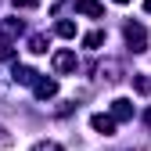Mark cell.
<instances>
[{
	"mask_svg": "<svg viewBox=\"0 0 151 151\" xmlns=\"http://www.w3.org/2000/svg\"><path fill=\"white\" fill-rule=\"evenodd\" d=\"M50 68H54V76H76V68H79L76 50H54L50 54Z\"/></svg>",
	"mask_w": 151,
	"mask_h": 151,
	"instance_id": "6da1fadb",
	"label": "cell"
},
{
	"mask_svg": "<svg viewBox=\"0 0 151 151\" xmlns=\"http://www.w3.org/2000/svg\"><path fill=\"white\" fill-rule=\"evenodd\" d=\"M122 36H126L129 50H137V54L147 50V29H144L140 22H126V25H122Z\"/></svg>",
	"mask_w": 151,
	"mask_h": 151,
	"instance_id": "7a4b0ae2",
	"label": "cell"
},
{
	"mask_svg": "<svg viewBox=\"0 0 151 151\" xmlns=\"http://www.w3.org/2000/svg\"><path fill=\"white\" fill-rule=\"evenodd\" d=\"M122 76H126V68H122V61H115V58H108V61L97 65V79H101V83H119Z\"/></svg>",
	"mask_w": 151,
	"mask_h": 151,
	"instance_id": "3957f363",
	"label": "cell"
},
{
	"mask_svg": "<svg viewBox=\"0 0 151 151\" xmlns=\"http://www.w3.org/2000/svg\"><path fill=\"white\" fill-rule=\"evenodd\" d=\"M54 93H58V79H50V76H36L32 79V97L36 101H50Z\"/></svg>",
	"mask_w": 151,
	"mask_h": 151,
	"instance_id": "277c9868",
	"label": "cell"
},
{
	"mask_svg": "<svg viewBox=\"0 0 151 151\" xmlns=\"http://www.w3.org/2000/svg\"><path fill=\"white\" fill-rule=\"evenodd\" d=\"M25 32V22H22V18H0V40H18V36H22Z\"/></svg>",
	"mask_w": 151,
	"mask_h": 151,
	"instance_id": "5b68a950",
	"label": "cell"
},
{
	"mask_svg": "<svg viewBox=\"0 0 151 151\" xmlns=\"http://www.w3.org/2000/svg\"><path fill=\"white\" fill-rule=\"evenodd\" d=\"M76 14H86V18H104V4L101 0H72Z\"/></svg>",
	"mask_w": 151,
	"mask_h": 151,
	"instance_id": "8992f818",
	"label": "cell"
},
{
	"mask_svg": "<svg viewBox=\"0 0 151 151\" xmlns=\"http://www.w3.org/2000/svg\"><path fill=\"white\" fill-rule=\"evenodd\" d=\"M111 119H115V122H129V119H133V101H129V97H115V101H111Z\"/></svg>",
	"mask_w": 151,
	"mask_h": 151,
	"instance_id": "52a82bcc",
	"label": "cell"
},
{
	"mask_svg": "<svg viewBox=\"0 0 151 151\" xmlns=\"http://www.w3.org/2000/svg\"><path fill=\"white\" fill-rule=\"evenodd\" d=\"M90 126L97 129L101 137H115V126H119V122L111 119V115H101V111H97V115H90Z\"/></svg>",
	"mask_w": 151,
	"mask_h": 151,
	"instance_id": "ba28073f",
	"label": "cell"
},
{
	"mask_svg": "<svg viewBox=\"0 0 151 151\" xmlns=\"http://www.w3.org/2000/svg\"><path fill=\"white\" fill-rule=\"evenodd\" d=\"M36 76H40V72H36V68H29V65H11V79L18 83V86H32V79H36Z\"/></svg>",
	"mask_w": 151,
	"mask_h": 151,
	"instance_id": "9c48e42d",
	"label": "cell"
},
{
	"mask_svg": "<svg viewBox=\"0 0 151 151\" xmlns=\"http://www.w3.org/2000/svg\"><path fill=\"white\" fill-rule=\"evenodd\" d=\"M47 47H50V36H47V32H32L29 43H25L29 54H47Z\"/></svg>",
	"mask_w": 151,
	"mask_h": 151,
	"instance_id": "30bf717a",
	"label": "cell"
},
{
	"mask_svg": "<svg viewBox=\"0 0 151 151\" xmlns=\"http://www.w3.org/2000/svg\"><path fill=\"white\" fill-rule=\"evenodd\" d=\"M104 40H108V32H104V29H93V32L83 36V47H86V50H101Z\"/></svg>",
	"mask_w": 151,
	"mask_h": 151,
	"instance_id": "8fae6325",
	"label": "cell"
},
{
	"mask_svg": "<svg viewBox=\"0 0 151 151\" xmlns=\"http://www.w3.org/2000/svg\"><path fill=\"white\" fill-rule=\"evenodd\" d=\"M133 90L140 93V97H151V76H144V72H133Z\"/></svg>",
	"mask_w": 151,
	"mask_h": 151,
	"instance_id": "7c38bea8",
	"label": "cell"
},
{
	"mask_svg": "<svg viewBox=\"0 0 151 151\" xmlns=\"http://www.w3.org/2000/svg\"><path fill=\"white\" fill-rule=\"evenodd\" d=\"M54 32H58L61 40H76V22H68V18H61V22L54 25Z\"/></svg>",
	"mask_w": 151,
	"mask_h": 151,
	"instance_id": "4fadbf2b",
	"label": "cell"
},
{
	"mask_svg": "<svg viewBox=\"0 0 151 151\" xmlns=\"http://www.w3.org/2000/svg\"><path fill=\"white\" fill-rule=\"evenodd\" d=\"M29 151H65V144H58V140H36Z\"/></svg>",
	"mask_w": 151,
	"mask_h": 151,
	"instance_id": "5bb4252c",
	"label": "cell"
},
{
	"mask_svg": "<svg viewBox=\"0 0 151 151\" xmlns=\"http://www.w3.org/2000/svg\"><path fill=\"white\" fill-rule=\"evenodd\" d=\"M11 144H14V133H11V129H7L4 122H0V151H7Z\"/></svg>",
	"mask_w": 151,
	"mask_h": 151,
	"instance_id": "9a60e30c",
	"label": "cell"
},
{
	"mask_svg": "<svg viewBox=\"0 0 151 151\" xmlns=\"http://www.w3.org/2000/svg\"><path fill=\"white\" fill-rule=\"evenodd\" d=\"M0 61H14V43L0 40Z\"/></svg>",
	"mask_w": 151,
	"mask_h": 151,
	"instance_id": "2e32d148",
	"label": "cell"
},
{
	"mask_svg": "<svg viewBox=\"0 0 151 151\" xmlns=\"http://www.w3.org/2000/svg\"><path fill=\"white\" fill-rule=\"evenodd\" d=\"M14 11H32V7H40V0H11Z\"/></svg>",
	"mask_w": 151,
	"mask_h": 151,
	"instance_id": "e0dca14e",
	"label": "cell"
},
{
	"mask_svg": "<svg viewBox=\"0 0 151 151\" xmlns=\"http://www.w3.org/2000/svg\"><path fill=\"white\" fill-rule=\"evenodd\" d=\"M144 126H147V129H151V108H147V111H144Z\"/></svg>",
	"mask_w": 151,
	"mask_h": 151,
	"instance_id": "ac0fdd59",
	"label": "cell"
},
{
	"mask_svg": "<svg viewBox=\"0 0 151 151\" xmlns=\"http://www.w3.org/2000/svg\"><path fill=\"white\" fill-rule=\"evenodd\" d=\"M144 11H147V14H151V0H144Z\"/></svg>",
	"mask_w": 151,
	"mask_h": 151,
	"instance_id": "d6986e66",
	"label": "cell"
},
{
	"mask_svg": "<svg viewBox=\"0 0 151 151\" xmlns=\"http://www.w3.org/2000/svg\"><path fill=\"white\" fill-rule=\"evenodd\" d=\"M115 4H129V0H115Z\"/></svg>",
	"mask_w": 151,
	"mask_h": 151,
	"instance_id": "ffe728a7",
	"label": "cell"
}]
</instances>
